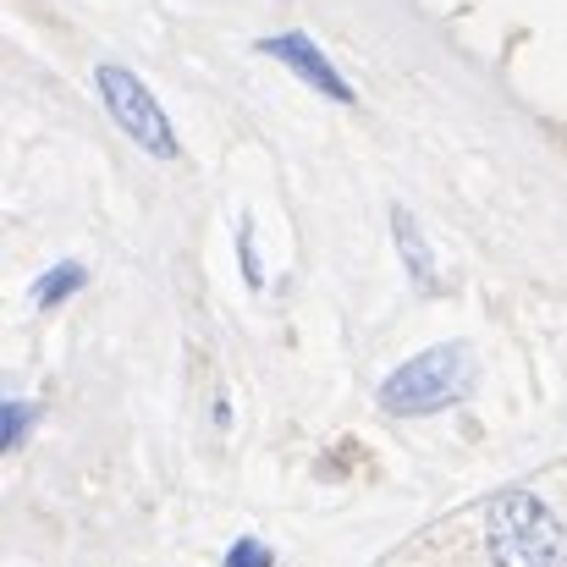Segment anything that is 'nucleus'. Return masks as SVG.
<instances>
[{
    "instance_id": "obj_1",
    "label": "nucleus",
    "mask_w": 567,
    "mask_h": 567,
    "mask_svg": "<svg viewBox=\"0 0 567 567\" xmlns=\"http://www.w3.org/2000/svg\"><path fill=\"white\" fill-rule=\"evenodd\" d=\"M485 546L496 567H567V529L529 491H502L491 502Z\"/></svg>"
},
{
    "instance_id": "obj_2",
    "label": "nucleus",
    "mask_w": 567,
    "mask_h": 567,
    "mask_svg": "<svg viewBox=\"0 0 567 567\" xmlns=\"http://www.w3.org/2000/svg\"><path fill=\"white\" fill-rule=\"evenodd\" d=\"M474 385V353L463 342H441L419 359H408L402 370H391L380 385V408L385 413H402V419H419V413H441L452 402H463Z\"/></svg>"
},
{
    "instance_id": "obj_3",
    "label": "nucleus",
    "mask_w": 567,
    "mask_h": 567,
    "mask_svg": "<svg viewBox=\"0 0 567 567\" xmlns=\"http://www.w3.org/2000/svg\"><path fill=\"white\" fill-rule=\"evenodd\" d=\"M94 83H100V100H105L111 122H116L138 150H150L155 161H177V155H183V144H177V133H172V122H166V111H161V100L150 94L144 78H133L127 66H100Z\"/></svg>"
},
{
    "instance_id": "obj_4",
    "label": "nucleus",
    "mask_w": 567,
    "mask_h": 567,
    "mask_svg": "<svg viewBox=\"0 0 567 567\" xmlns=\"http://www.w3.org/2000/svg\"><path fill=\"white\" fill-rule=\"evenodd\" d=\"M259 55H276V61H287L309 89H320L326 100H337V105H353V89H348V78L326 61V50L309 39V33H270V39H259Z\"/></svg>"
},
{
    "instance_id": "obj_5",
    "label": "nucleus",
    "mask_w": 567,
    "mask_h": 567,
    "mask_svg": "<svg viewBox=\"0 0 567 567\" xmlns=\"http://www.w3.org/2000/svg\"><path fill=\"white\" fill-rule=\"evenodd\" d=\"M391 237H396V248H402V259H408L413 281H419L424 292H435V265H430V248H424V237H419V220H413L402 204L391 209Z\"/></svg>"
},
{
    "instance_id": "obj_6",
    "label": "nucleus",
    "mask_w": 567,
    "mask_h": 567,
    "mask_svg": "<svg viewBox=\"0 0 567 567\" xmlns=\"http://www.w3.org/2000/svg\"><path fill=\"white\" fill-rule=\"evenodd\" d=\"M83 287H89V270L66 259V265H55L50 276H39V281H33V303H39V309H50V303H61V298L83 292Z\"/></svg>"
},
{
    "instance_id": "obj_7",
    "label": "nucleus",
    "mask_w": 567,
    "mask_h": 567,
    "mask_svg": "<svg viewBox=\"0 0 567 567\" xmlns=\"http://www.w3.org/2000/svg\"><path fill=\"white\" fill-rule=\"evenodd\" d=\"M28 424H33V402H6L0 408V446L11 452V446H22V435H28Z\"/></svg>"
},
{
    "instance_id": "obj_8",
    "label": "nucleus",
    "mask_w": 567,
    "mask_h": 567,
    "mask_svg": "<svg viewBox=\"0 0 567 567\" xmlns=\"http://www.w3.org/2000/svg\"><path fill=\"white\" fill-rule=\"evenodd\" d=\"M226 567H276V557H270V546H259V540H237V546L226 551Z\"/></svg>"
},
{
    "instance_id": "obj_9",
    "label": "nucleus",
    "mask_w": 567,
    "mask_h": 567,
    "mask_svg": "<svg viewBox=\"0 0 567 567\" xmlns=\"http://www.w3.org/2000/svg\"><path fill=\"white\" fill-rule=\"evenodd\" d=\"M237 254H243V281L259 287L265 276H259V259H254V226H248V220H243V231H237Z\"/></svg>"
}]
</instances>
